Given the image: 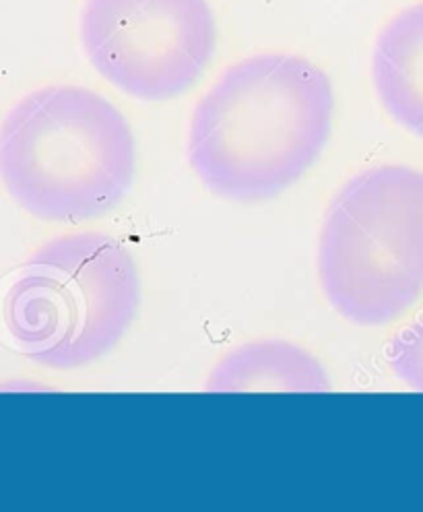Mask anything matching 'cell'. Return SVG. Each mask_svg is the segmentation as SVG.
<instances>
[{
  "mask_svg": "<svg viewBox=\"0 0 423 512\" xmlns=\"http://www.w3.org/2000/svg\"><path fill=\"white\" fill-rule=\"evenodd\" d=\"M329 75L294 52H260L227 67L190 116L186 155L215 197L263 203L294 186L329 145Z\"/></svg>",
  "mask_w": 423,
  "mask_h": 512,
  "instance_id": "1",
  "label": "cell"
},
{
  "mask_svg": "<svg viewBox=\"0 0 423 512\" xmlns=\"http://www.w3.org/2000/svg\"><path fill=\"white\" fill-rule=\"evenodd\" d=\"M137 143L126 116L83 85H46L0 122V182L42 221L79 223L114 211L133 186Z\"/></svg>",
  "mask_w": 423,
  "mask_h": 512,
  "instance_id": "2",
  "label": "cell"
},
{
  "mask_svg": "<svg viewBox=\"0 0 423 512\" xmlns=\"http://www.w3.org/2000/svg\"><path fill=\"white\" fill-rule=\"evenodd\" d=\"M141 308L137 263L102 232L58 236L17 271L5 294V329L29 362L77 370L108 356Z\"/></svg>",
  "mask_w": 423,
  "mask_h": 512,
  "instance_id": "3",
  "label": "cell"
},
{
  "mask_svg": "<svg viewBox=\"0 0 423 512\" xmlns=\"http://www.w3.org/2000/svg\"><path fill=\"white\" fill-rule=\"evenodd\" d=\"M324 298L357 327H382L423 296V172L376 166L333 197L318 238Z\"/></svg>",
  "mask_w": 423,
  "mask_h": 512,
  "instance_id": "4",
  "label": "cell"
},
{
  "mask_svg": "<svg viewBox=\"0 0 423 512\" xmlns=\"http://www.w3.org/2000/svg\"><path fill=\"white\" fill-rule=\"evenodd\" d=\"M79 36L91 67L139 102H170L203 77L217 48L209 0H85Z\"/></svg>",
  "mask_w": 423,
  "mask_h": 512,
  "instance_id": "5",
  "label": "cell"
},
{
  "mask_svg": "<svg viewBox=\"0 0 423 512\" xmlns=\"http://www.w3.org/2000/svg\"><path fill=\"white\" fill-rule=\"evenodd\" d=\"M372 83L384 112L423 139V0L395 13L378 31Z\"/></svg>",
  "mask_w": 423,
  "mask_h": 512,
  "instance_id": "6",
  "label": "cell"
},
{
  "mask_svg": "<svg viewBox=\"0 0 423 512\" xmlns=\"http://www.w3.org/2000/svg\"><path fill=\"white\" fill-rule=\"evenodd\" d=\"M209 393H329L331 380L306 349L279 339L250 341L225 354L205 384Z\"/></svg>",
  "mask_w": 423,
  "mask_h": 512,
  "instance_id": "7",
  "label": "cell"
},
{
  "mask_svg": "<svg viewBox=\"0 0 423 512\" xmlns=\"http://www.w3.org/2000/svg\"><path fill=\"white\" fill-rule=\"evenodd\" d=\"M386 364L409 389L423 393V314L388 341Z\"/></svg>",
  "mask_w": 423,
  "mask_h": 512,
  "instance_id": "8",
  "label": "cell"
}]
</instances>
